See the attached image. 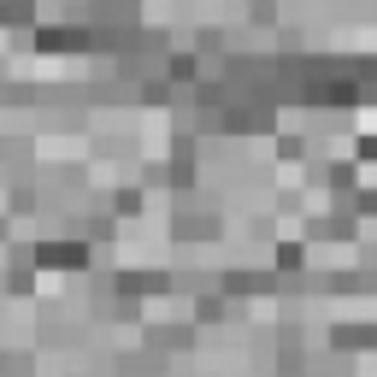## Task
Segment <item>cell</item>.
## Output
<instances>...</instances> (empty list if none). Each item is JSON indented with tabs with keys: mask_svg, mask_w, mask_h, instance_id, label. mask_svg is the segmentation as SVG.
<instances>
[{
	"mask_svg": "<svg viewBox=\"0 0 377 377\" xmlns=\"http://www.w3.org/2000/svg\"><path fill=\"white\" fill-rule=\"evenodd\" d=\"M366 124H371V130H377V112H371V118H366Z\"/></svg>",
	"mask_w": 377,
	"mask_h": 377,
	"instance_id": "cell-1",
	"label": "cell"
}]
</instances>
